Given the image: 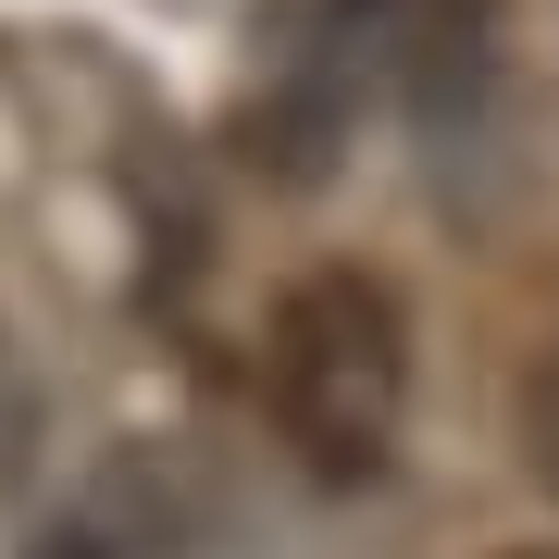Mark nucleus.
Here are the masks:
<instances>
[{
    "instance_id": "2",
    "label": "nucleus",
    "mask_w": 559,
    "mask_h": 559,
    "mask_svg": "<svg viewBox=\"0 0 559 559\" xmlns=\"http://www.w3.org/2000/svg\"><path fill=\"white\" fill-rule=\"evenodd\" d=\"M25 559H124V547L100 535V522H50V535H38V547H25Z\"/></svg>"
},
{
    "instance_id": "1",
    "label": "nucleus",
    "mask_w": 559,
    "mask_h": 559,
    "mask_svg": "<svg viewBox=\"0 0 559 559\" xmlns=\"http://www.w3.org/2000/svg\"><path fill=\"white\" fill-rule=\"evenodd\" d=\"M261 399H274L286 448H299L323 485L385 473L399 411H411V323H399V286L360 274V261H311V274L274 299V323H261Z\"/></svg>"
},
{
    "instance_id": "4",
    "label": "nucleus",
    "mask_w": 559,
    "mask_h": 559,
    "mask_svg": "<svg viewBox=\"0 0 559 559\" xmlns=\"http://www.w3.org/2000/svg\"><path fill=\"white\" fill-rule=\"evenodd\" d=\"M510 559H559V547H510Z\"/></svg>"
},
{
    "instance_id": "3",
    "label": "nucleus",
    "mask_w": 559,
    "mask_h": 559,
    "mask_svg": "<svg viewBox=\"0 0 559 559\" xmlns=\"http://www.w3.org/2000/svg\"><path fill=\"white\" fill-rule=\"evenodd\" d=\"M535 473L559 485V385H547V399H535Z\"/></svg>"
}]
</instances>
